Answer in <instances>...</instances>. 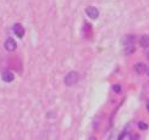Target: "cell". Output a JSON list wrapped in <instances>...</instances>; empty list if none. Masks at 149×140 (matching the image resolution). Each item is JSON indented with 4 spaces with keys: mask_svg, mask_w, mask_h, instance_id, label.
I'll use <instances>...</instances> for the list:
<instances>
[{
    "mask_svg": "<svg viewBox=\"0 0 149 140\" xmlns=\"http://www.w3.org/2000/svg\"><path fill=\"white\" fill-rule=\"evenodd\" d=\"M134 71H136V73H137V74H143V73L148 72L149 70H148V67H147L144 63L138 62V63H136V66H134Z\"/></svg>",
    "mask_w": 149,
    "mask_h": 140,
    "instance_id": "8992f818",
    "label": "cell"
},
{
    "mask_svg": "<svg viewBox=\"0 0 149 140\" xmlns=\"http://www.w3.org/2000/svg\"><path fill=\"white\" fill-rule=\"evenodd\" d=\"M12 30H14V33L18 37V38H23L24 32H26V30H24V27L21 23H15L14 27H12Z\"/></svg>",
    "mask_w": 149,
    "mask_h": 140,
    "instance_id": "277c9868",
    "label": "cell"
},
{
    "mask_svg": "<svg viewBox=\"0 0 149 140\" xmlns=\"http://www.w3.org/2000/svg\"><path fill=\"white\" fill-rule=\"evenodd\" d=\"M147 73H148V76H149V71H148V72H147Z\"/></svg>",
    "mask_w": 149,
    "mask_h": 140,
    "instance_id": "4fadbf2b",
    "label": "cell"
},
{
    "mask_svg": "<svg viewBox=\"0 0 149 140\" xmlns=\"http://www.w3.org/2000/svg\"><path fill=\"white\" fill-rule=\"evenodd\" d=\"M132 52H134V45H127V46H125V54L126 55H130Z\"/></svg>",
    "mask_w": 149,
    "mask_h": 140,
    "instance_id": "ba28073f",
    "label": "cell"
},
{
    "mask_svg": "<svg viewBox=\"0 0 149 140\" xmlns=\"http://www.w3.org/2000/svg\"><path fill=\"white\" fill-rule=\"evenodd\" d=\"M4 46H5V49L8 51H14V50H16V48H17V43H16V40L14 38L9 37V38L5 40Z\"/></svg>",
    "mask_w": 149,
    "mask_h": 140,
    "instance_id": "3957f363",
    "label": "cell"
},
{
    "mask_svg": "<svg viewBox=\"0 0 149 140\" xmlns=\"http://www.w3.org/2000/svg\"><path fill=\"white\" fill-rule=\"evenodd\" d=\"M139 44L142 48H148L149 46V35L144 34L139 38Z\"/></svg>",
    "mask_w": 149,
    "mask_h": 140,
    "instance_id": "52a82bcc",
    "label": "cell"
},
{
    "mask_svg": "<svg viewBox=\"0 0 149 140\" xmlns=\"http://www.w3.org/2000/svg\"><path fill=\"white\" fill-rule=\"evenodd\" d=\"M147 108H148V111H149V102H148V105H147Z\"/></svg>",
    "mask_w": 149,
    "mask_h": 140,
    "instance_id": "7c38bea8",
    "label": "cell"
},
{
    "mask_svg": "<svg viewBox=\"0 0 149 140\" xmlns=\"http://www.w3.org/2000/svg\"><path fill=\"white\" fill-rule=\"evenodd\" d=\"M78 81H79V73L76 71L69 72L64 78V83H65V85H67V87H72V85L77 84Z\"/></svg>",
    "mask_w": 149,
    "mask_h": 140,
    "instance_id": "6da1fadb",
    "label": "cell"
},
{
    "mask_svg": "<svg viewBox=\"0 0 149 140\" xmlns=\"http://www.w3.org/2000/svg\"><path fill=\"white\" fill-rule=\"evenodd\" d=\"M1 79L6 83H11L15 79V74L11 71H4L1 74Z\"/></svg>",
    "mask_w": 149,
    "mask_h": 140,
    "instance_id": "5b68a950",
    "label": "cell"
},
{
    "mask_svg": "<svg viewBox=\"0 0 149 140\" xmlns=\"http://www.w3.org/2000/svg\"><path fill=\"white\" fill-rule=\"evenodd\" d=\"M113 89H114V91H115V93H120V91H121V87H120L119 84L114 85V87H113Z\"/></svg>",
    "mask_w": 149,
    "mask_h": 140,
    "instance_id": "30bf717a",
    "label": "cell"
},
{
    "mask_svg": "<svg viewBox=\"0 0 149 140\" xmlns=\"http://www.w3.org/2000/svg\"><path fill=\"white\" fill-rule=\"evenodd\" d=\"M138 127H139V129H142V130L148 129V124H146L144 122H138Z\"/></svg>",
    "mask_w": 149,
    "mask_h": 140,
    "instance_id": "9c48e42d",
    "label": "cell"
},
{
    "mask_svg": "<svg viewBox=\"0 0 149 140\" xmlns=\"http://www.w3.org/2000/svg\"><path fill=\"white\" fill-rule=\"evenodd\" d=\"M89 140H97V139H95L94 137H91V139H89Z\"/></svg>",
    "mask_w": 149,
    "mask_h": 140,
    "instance_id": "8fae6325",
    "label": "cell"
},
{
    "mask_svg": "<svg viewBox=\"0 0 149 140\" xmlns=\"http://www.w3.org/2000/svg\"><path fill=\"white\" fill-rule=\"evenodd\" d=\"M86 15L88 16L92 20H97L99 16V10L95 8V6H87L86 8Z\"/></svg>",
    "mask_w": 149,
    "mask_h": 140,
    "instance_id": "7a4b0ae2",
    "label": "cell"
}]
</instances>
